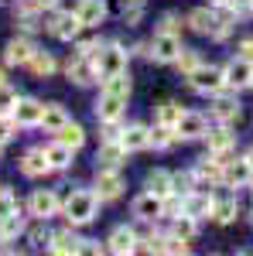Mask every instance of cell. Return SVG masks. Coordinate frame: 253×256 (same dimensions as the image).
I'll return each instance as SVG.
<instances>
[{
  "mask_svg": "<svg viewBox=\"0 0 253 256\" xmlns=\"http://www.w3.org/2000/svg\"><path fill=\"white\" fill-rule=\"evenodd\" d=\"M236 52H239V58H250L253 62V38L239 41V48H236Z\"/></svg>",
  "mask_w": 253,
  "mask_h": 256,
  "instance_id": "44",
  "label": "cell"
},
{
  "mask_svg": "<svg viewBox=\"0 0 253 256\" xmlns=\"http://www.w3.org/2000/svg\"><path fill=\"white\" fill-rule=\"evenodd\" d=\"M65 123H69V113H65V106H59V102H48V106L41 110V123H38V126H45L48 134L62 130Z\"/></svg>",
  "mask_w": 253,
  "mask_h": 256,
  "instance_id": "26",
  "label": "cell"
},
{
  "mask_svg": "<svg viewBox=\"0 0 253 256\" xmlns=\"http://www.w3.org/2000/svg\"><path fill=\"white\" fill-rule=\"evenodd\" d=\"M0 89H7V76H4V68H0Z\"/></svg>",
  "mask_w": 253,
  "mask_h": 256,
  "instance_id": "46",
  "label": "cell"
},
{
  "mask_svg": "<svg viewBox=\"0 0 253 256\" xmlns=\"http://www.w3.org/2000/svg\"><path fill=\"white\" fill-rule=\"evenodd\" d=\"M103 92H113V96L130 99V76H127V72H117V76H106V79H103Z\"/></svg>",
  "mask_w": 253,
  "mask_h": 256,
  "instance_id": "32",
  "label": "cell"
},
{
  "mask_svg": "<svg viewBox=\"0 0 253 256\" xmlns=\"http://www.w3.org/2000/svg\"><path fill=\"white\" fill-rule=\"evenodd\" d=\"M28 239H31L35 246H48V239H52V232H48L45 226H35V229H28Z\"/></svg>",
  "mask_w": 253,
  "mask_h": 256,
  "instance_id": "41",
  "label": "cell"
},
{
  "mask_svg": "<svg viewBox=\"0 0 253 256\" xmlns=\"http://www.w3.org/2000/svg\"><path fill=\"white\" fill-rule=\"evenodd\" d=\"M28 208H31V216H38L41 222H45V218L59 216L62 202H59V195H55V192H48V188H45V192H35V195H31Z\"/></svg>",
  "mask_w": 253,
  "mask_h": 256,
  "instance_id": "11",
  "label": "cell"
},
{
  "mask_svg": "<svg viewBox=\"0 0 253 256\" xmlns=\"http://www.w3.org/2000/svg\"><path fill=\"white\" fill-rule=\"evenodd\" d=\"M175 134L178 140H202L209 134V120L202 116V113H192V110H185L181 120L175 123Z\"/></svg>",
  "mask_w": 253,
  "mask_h": 256,
  "instance_id": "6",
  "label": "cell"
},
{
  "mask_svg": "<svg viewBox=\"0 0 253 256\" xmlns=\"http://www.w3.org/2000/svg\"><path fill=\"white\" fill-rule=\"evenodd\" d=\"M222 72H226V89H250L253 86V62L250 58H239L236 55Z\"/></svg>",
  "mask_w": 253,
  "mask_h": 256,
  "instance_id": "7",
  "label": "cell"
},
{
  "mask_svg": "<svg viewBox=\"0 0 253 256\" xmlns=\"http://www.w3.org/2000/svg\"><path fill=\"white\" fill-rule=\"evenodd\" d=\"M195 181H209V184H215V181H222V160L215 158V154H209V158H202L198 164H195Z\"/></svg>",
  "mask_w": 253,
  "mask_h": 256,
  "instance_id": "22",
  "label": "cell"
},
{
  "mask_svg": "<svg viewBox=\"0 0 253 256\" xmlns=\"http://www.w3.org/2000/svg\"><path fill=\"white\" fill-rule=\"evenodd\" d=\"M226 92V89H222ZM222 92H215V102H212V116L219 120V123H236L239 120V102H236L233 96H222Z\"/></svg>",
  "mask_w": 253,
  "mask_h": 256,
  "instance_id": "21",
  "label": "cell"
},
{
  "mask_svg": "<svg viewBox=\"0 0 253 256\" xmlns=\"http://www.w3.org/2000/svg\"><path fill=\"white\" fill-rule=\"evenodd\" d=\"M209 4H215V7H219V4H226V0H209Z\"/></svg>",
  "mask_w": 253,
  "mask_h": 256,
  "instance_id": "48",
  "label": "cell"
},
{
  "mask_svg": "<svg viewBox=\"0 0 253 256\" xmlns=\"http://www.w3.org/2000/svg\"><path fill=\"white\" fill-rule=\"evenodd\" d=\"M82 31V20L76 18V10H65V14H59V18L52 20V34L59 41H72Z\"/></svg>",
  "mask_w": 253,
  "mask_h": 256,
  "instance_id": "19",
  "label": "cell"
},
{
  "mask_svg": "<svg viewBox=\"0 0 253 256\" xmlns=\"http://www.w3.org/2000/svg\"><path fill=\"white\" fill-rule=\"evenodd\" d=\"M35 52H38V48H35L28 38H14L7 48H4V62H7V65H28Z\"/></svg>",
  "mask_w": 253,
  "mask_h": 256,
  "instance_id": "20",
  "label": "cell"
},
{
  "mask_svg": "<svg viewBox=\"0 0 253 256\" xmlns=\"http://www.w3.org/2000/svg\"><path fill=\"white\" fill-rule=\"evenodd\" d=\"M52 168H48V160H45V150L41 147H35V150H28L24 158H21V174H28V178H41V174H48Z\"/></svg>",
  "mask_w": 253,
  "mask_h": 256,
  "instance_id": "24",
  "label": "cell"
},
{
  "mask_svg": "<svg viewBox=\"0 0 253 256\" xmlns=\"http://www.w3.org/2000/svg\"><path fill=\"white\" fill-rule=\"evenodd\" d=\"M28 68H31V76H35V79H48V76L55 72V58H52L48 52H35L31 62H28Z\"/></svg>",
  "mask_w": 253,
  "mask_h": 256,
  "instance_id": "30",
  "label": "cell"
},
{
  "mask_svg": "<svg viewBox=\"0 0 253 256\" xmlns=\"http://www.w3.org/2000/svg\"><path fill=\"white\" fill-rule=\"evenodd\" d=\"M188 86L202 96H215L226 89V72L215 68V65H198L195 72H188Z\"/></svg>",
  "mask_w": 253,
  "mask_h": 256,
  "instance_id": "2",
  "label": "cell"
},
{
  "mask_svg": "<svg viewBox=\"0 0 253 256\" xmlns=\"http://www.w3.org/2000/svg\"><path fill=\"white\" fill-rule=\"evenodd\" d=\"M134 216L144 218V222H157V218L164 216V198L151 195V192H144V195L134 202Z\"/></svg>",
  "mask_w": 253,
  "mask_h": 256,
  "instance_id": "16",
  "label": "cell"
},
{
  "mask_svg": "<svg viewBox=\"0 0 253 256\" xmlns=\"http://www.w3.org/2000/svg\"><path fill=\"white\" fill-rule=\"evenodd\" d=\"M99 212V195L96 192H72L69 202H65V218L72 222V226H86V222H93Z\"/></svg>",
  "mask_w": 253,
  "mask_h": 256,
  "instance_id": "1",
  "label": "cell"
},
{
  "mask_svg": "<svg viewBox=\"0 0 253 256\" xmlns=\"http://www.w3.org/2000/svg\"><path fill=\"white\" fill-rule=\"evenodd\" d=\"M55 140H59V144H65L69 150H79V147L86 144V130H82L79 123H72V120H69L62 130H55Z\"/></svg>",
  "mask_w": 253,
  "mask_h": 256,
  "instance_id": "29",
  "label": "cell"
},
{
  "mask_svg": "<svg viewBox=\"0 0 253 256\" xmlns=\"http://www.w3.org/2000/svg\"><path fill=\"white\" fill-rule=\"evenodd\" d=\"M76 18L82 20V28H99V24L106 20V4H103V0H79Z\"/></svg>",
  "mask_w": 253,
  "mask_h": 256,
  "instance_id": "15",
  "label": "cell"
},
{
  "mask_svg": "<svg viewBox=\"0 0 253 256\" xmlns=\"http://www.w3.org/2000/svg\"><path fill=\"white\" fill-rule=\"evenodd\" d=\"M147 192L151 195H157V198H168V195H175V174L171 171H151L147 174Z\"/></svg>",
  "mask_w": 253,
  "mask_h": 256,
  "instance_id": "23",
  "label": "cell"
},
{
  "mask_svg": "<svg viewBox=\"0 0 253 256\" xmlns=\"http://www.w3.org/2000/svg\"><path fill=\"white\" fill-rule=\"evenodd\" d=\"M38 7H41V10H55V7H59V0H38Z\"/></svg>",
  "mask_w": 253,
  "mask_h": 256,
  "instance_id": "45",
  "label": "cell"
},
{
  "mask_svg": "<svg viewBox=\"0 0 253 256\" xmlns=\"http://www.w3.org/2000/svg\"><path fill=\"white\" fill-rule=\"evenodd\" d=\"M14 134H18V123H14V116H11V113H0V147L14 137Z\"/></svg>",
  "mask_w": 253,
  "mask_h": 256,
  "instance_id": "39",
  "label": "cell"
},
{
  "mask_svg": "<svg viewBox=\"0 0 253 256\" xmlns=\"http://www.w3.org/2000/svg\"><path fill=\"white\" fill-rule=\"evenodd\" d=\"M21 232H24V218H21V208L0 218V239H14V236H21Z\"/></svg>",
  "mask_w": 253,
  "mask_h": 256,
  "instance_id": "34",
  "label": "cell"
},
{
  "mask_svg": "<svg viewBox=\"0 0 253 256\" xmlns=\"http://www.w3.org/2000/svg\"><path fill=\"white\" fill-rule=\"evenodd\" d=\"M161 31L164 34H178V14H164L161 18Z\"/></svg>",
  "mask_w": 253,
  "mask_h": 256,
  "instance_id": "43",
  "label": "cell"
},
{
  "mask_svg": "<svg viewBox=\"0 0 253 256\" xmlns=\"http://www.w3.org/2000/svg\"><path fill=\"white\" fill-rule=\"evenodd\" d=\"M11 212H18V198H14L11 188H0V218L11 216Z\"/></svg>",
  "mask_w": 253,
  "mask_h": 256,
  "instance_id": "40",
  "label": "cell"
},
{
  "mask_svg": "<svg viewBox=\"0 0 253 256\" xmlns=\"http://www.w3.org/2000/svg\"><path fill=\"white\" fill-rule=\"evenodd\" d=\"M205 137H209V154H215V158L226 164V154L233 150V144H236V134L229 130V123H222L219 130H209Z\"/></svg>",
  "mask_w": 253,
  "mask_h": 256,
  "instance_id": "13",
  "label": "cell"
},
{
  "mask_svg": "<svg viewBox=\"0 0 253 256\" xmlns=\"http://www.w3.org/2000/svg\"><path fill=\"white\" fill-rule=\"evenodd\" d=\"M96 160L103 164V168H120V164L127 160V150H123V144H120V140H106V144L99 147Z\"/></svg>",
  "mask_w": 253,
  "mask_h": 256,
  "instance_id": "28",
  "label": "cell"
},
{
  "mask_svg": "<svg viewBox=\"0 0 253 256\" xmlns=\"http://www.w3.org/2000/svg\"><path fill=\"white\" fill-rule=\"evenodd\" d=\"M250 222H253V218H250Z\"/></svg>",
  "mask_w": 253,
  "mask_h": 256,
  "instance_id": "49",
  "label": "cell"
},
{
  "mask_svg": "<svg viewBox=\"0 0 253 256\" xmlns=\"http://www.w3.org/2000/svg\"><path fill=\"white\" fill-rule=\"evenodd\" d=\"M192 181H195V174H175V192L178 195H188L192 192Z\"/></svg>",
  "mask_w": 253,
  "mask_h": 256,
  "instance_id": "42",
  "label": "cell"
},
{
  "mask_svg": "<svg viewBox=\"0 0 253 256\" xmlns=\"http://www.w3.org/2000/svg\"><path fill=\"white\" fill-rule=\"evenodd\" d=\"M41 150H45V160H48L52 171H65V168L72 164V150H69L65 144H59V140L48 144V147H41Z\"/></svg>",
  "mask_w": 253,
  "mask_h": 256,
  "instance_id": "27",
  "label": "cell"
},
{
  "mask_svg": "<svg viewBox=\"0 0 253 256\" xmlns=\"http://www.w3.org/2000/svg\"><path fill=\"white\" fill-rule=\"evenodd\" d=\"M212 205H215V198L209 195V192H188V195H181V212L185 216H195V218H202V216H212Z\"/></svg>",
  "mask_w": 253,
  "mask_h": 256,
  "instance_id": "10",
  "label": "cell"
},
{
  "mask_svg": "<svg viewBox=\"0 0 253 256\" xmlns=\"http://www.w3.org/2000/svg\"><path fill=\"white\" fill-rule=\"evenodd\" d=\"M181 113H185V110H181L178 102H161V106H157V123H161V126H175L178 120H181Z\"/></svg>",
  "mask_w": 253,
  "mask_h": 256,
  "instance_id": "36",
  "label": "cell"
},
{
  "mask_svg": "<svg viewBox=\"0 0 253 256\" xmlns=\"http://www.w3.org/2000/svg\"><path fill=\"white\" fill-rule=\"evenodd\" d=\"M106 250L117 253V256L134 253V250H137V232H134V229H127V226H117V229L110 232V239H106Z\"/></svg>",
  "mask_w": 253,
  "mask_h": 256,
  "instance_id": "18",
  "label": "cell"
},
{
  "mask_svg": "<svg viewBox=\"0 0 253 256\" xmlns=\"http://www.w3.org/2000/svg\"><path fill=\"white\" fill-rule=\"evenodd\" d=\"M175 140H178L175 126H161V123H157L154 130H151V147H157V150H168V147H175Z\"/></svg>",
  "mask_w": 253,
  "mask_h": 256,
  "instance_id": "33",
  "label": "cell"
},
{
  "mask_svg": "<svg viewBox=\"0 0 253 256\" xmlns=\"http://www.w3.org/2000/svg\"><path fill=\"white\" fill-rule=\"evenodd\" d=\"M236 216H239V202H236V198H226V202H215L212 205V218L219 222V226L236 222Z\"/></svg>",
  "mask_w": 253,
  "mask_h": 256,
  "instance_id": "31",
  "label": "cell"
},
{
  "mask_svg": "<svg viewBox=\"0 0 253 256\" xmlns=\"http://www.w3.org/2000/svg\"><path fill=\"white\" fill-rule=\"evenodd\" d=\"M96 72L106 79V76H117V72H127V52L120 48V44H106V48H99L96 58Z\"/></svg>",
  "mask_w": 253,
  "mask_h": 256,
  "instance_id": "4",
  "label": "cell"
},
{
  "mask_svg": "<svg viewBox=\"0 0 253 256\" xmlns=\"http://www.w3.org/2000/svg\"><path fill=\"white\" fill-rule=\"evenodd\" d=\"M161 253H188V239L181 236H161Z\"/></svg>",
  "mask_w": 253,
  "mask_h": 256,
  "instance_id": "38",
  "label": "cell"
},
{
  "mask_svg": "<svg viewBox=\"0 0 253 256\" xmlns=\"http://www.w3.org/2000/svg\"><path fill=\"white\" fill-rule=\"evenodd\" d=\"M246 160H250V168H253V147H250V150H246Z\"/></svg>",
  "mask_w": 253,
  "mask_h": 256,
  "instance_id": "47",
  "label": "cell"
},
{
  "mask_svg": "<svg viewBox=\"0 0 253 256\" xmlns=\"http://www.w3.org/2000/svg\"><path fill=\"white\" fill-rule=\"evenodd\" d=\"M48 250L59 256H69V253H82V239L76 232H52L48 239Z\"/></svg>",
  "mask_w": 253,
  "mask_h": 256,
  "instance_id": "25",
  "label": "cell"
},
{
  "mask_svg": "<svg viewBox=\"0 0 253 256\" xmlns=\"http://www.w3.org/2000/svg\"><path fill=\"white\" fill-rule=\"evenodd\" d=\"M222 181H226L229 188H243V184H250V181H253L250 160H246V158H243V160H226V164H222Z\"/></svg>",
  "mask_w": 253,
  "mask_h": 256,
  "instance_id": "14",
  "label": "cell"
},
{
  "mask_svg": "<svg viewBox=\"0 0 253 256\" xmlns=\"http://www.w3.org/2000/svg\"><path fill=\"white\" fill-rule=\"evenodd\" d=\"M65 72H69V79L72 82H79V86H89V82H96V62L93 58H82V55H72V58H69V65H65Z\"/></svg>",
  "mask_w": 253,
  "mask_h": 256,
  "instance_id": "12",
  "label": "cell"
},
{
  "mask_svg": "<svg viewBox=\"0 0 253 256\" xmlns=\"http://www.w3.org/2000/svg\"><path fill=\"white\" fill-rule=\"evenodd\" d=\"M175 65H178V72L188 79V72H195V68L202 65V58H198V52H195V48H181V55L175 58Z\"/></svg>",
  "mask_w": 253,
  "mask_h": 256,
  "instance_id": "35",
  "label": "cell"
},
{
  "mask_svg": "<svg viewBox=\"0 0 253 256\" xmlns=\"http://www.w3.org/2000/svg\"><path fill=\"white\" fill-rule=\"evenodd\" d=\"M96 195H99V202L103 198L113 202V198L123 195V178H120L117 168H99L96 171Z\"/></svg>",
  "mask_w": 253,
  "mask_h": 256,
  "instance_id": "8",
  "label": "cell"
},
{
  "mask_svg": "<svg viewBox=\"0 0 253 256\" xmlns=\"http://www.w3.org/2000/svg\"><path fill=\"white\" fill-rule=\"evenodd\" d=\"M195 232H198V218H195V216H185V212H178V218H175V236L192 239Z\"/></svg>",
  "mask_w": 253,
  "mask_h": 256,
  "instance_id": "37",
  "label": "cell"
},
{
  "mask_svg": "<svg viewBox=\"0 0 253 256\" xmlns=\"http://www.w3.org/2000/svg\"><path fill=\"white\" fill-rule=\"evenodd\" d=\"M181 55V41L178 34H164V31H157L151 44H147V58L151 62H161V65H168V62H175Z\"/></svg>",
  "mask_w": 253,
  "mask_h": 256,
  "instance_id": "3",
  "label": "cell"
},
{
  "mask_svg": "<svg viewBox=\"0 0 253 256\" xmlns=\"http://www.w3.org/2000/svg\"><path fill=\"white\" fill-rule=\"evenodd\" d=\"M123 110H127V99L123 96H113V92H103L96 102V120L106 126V123H120L123 116Z\"/></svg>",
  "mask_w": 253,
  "mask_h": 256,
  "instance_id": "9",
  "label": "cell"
},
{
  "mask_svg": "<svg viewBox=\"0 0 253 256\" xmlns=\"http://www.w3.org/2000/svg\"><path fill=\"white\" fill-rule=\"evenodd\" d=\"M120 144H123L127 154L130 150H144V147H151V130L144 123H130L127 130H120Z\"/></svg>",
  "mask_w": 253,
  "mask_h": 256,
  "instance_id": "17",
  "label": "cell"
},
{
  "mask_svg": "<svg viewBox=\"0 0 253 256\" xmlns=\"http://www.w3.org/2000/svg\"><path fill=\"white\" fill-rule=\"evenodd\" d=\"M41 110H45V102H38V99H14L4 113H11L18 126H38L41 123Z\"/></svg>",
  "mask_w": 253,
  "mask_h": 256,
  "instance_id": "5",
  "label": "cell"
}]
</instances>
